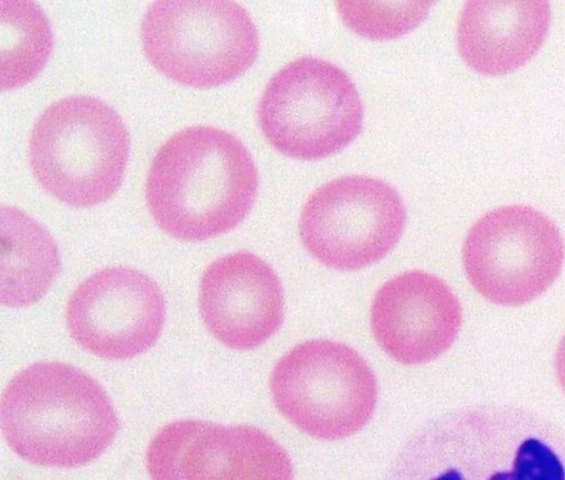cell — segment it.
I'll list each match as a JSON object with an SVG mask.
<instances>
[{
    "label": "cell",
    "mask_w": 565,
    "mask_h": 480,
    "mask_svg": "<svg viewBox=\"0 0 565 480\" xmlns=\"http://www.w3.org/2000/svg\"><path fill=\"white\" fill-rule=\"evenodd\" d=\"M258 169L238 138L220 128L178 131L149 168L146 200L173 238L203 242L237 228L256 202Z\"/></svg>",
    "instance_id": "obj_1"
},
{
    "label": "cell",
    "mask_w": 565,
    "mask_h": 480,
    "mask_svg": "<svg viewBox=\"0 0 565 480\" xmlns=\"http://www.w3.org/2000/svg\"><path fill=\"white\" fill-rule=\"evenodd\" d=\"M2 429L28 462L77 468L105 454L118 419L108 394L88 374L70 364L36 363L9 383Z\"/></svg>",
    "instance_id": "obj_2"
},
{
    "label": "cell",
    "mask_w": 565,
    "mask_h": 480,
    "mask_svg": "<svg viewBox=\"0 0 565 480\" xmlns=\"http://www.w3.org/2000/svg\"><path fill=\"white\" fill-rule=\"evenodd\" d=\"M130 149L125 120L89 96L53 103L36 119L30 159L36 181L56 200L89 209L124 182Z\"/></svg>",
    "instance_id": "obj_3"
},
{
    "label": "cell",
    "mask_w": 565,
    "mask_h": 480,
    "mask_svg": "<svg viewBox=\"0 0 565 480\" xmlns=\"http://www.w3.org/2000/svg\"><path fill=\"white\" fill-rule=\"evenodd\" d=\"M147 58L169 79L213 88L238 78L256 62L259 35L253 19L227 0H162L140 25Z\"/></svg>",
    "instance_id": "obj_4"
},
{
    "label": "cell",
    "mask_w": 565,
    "mask_h": 480,
    "mask_svg": "<svg viewBox=\"0 0 565 480\" xmlns=\"http://www.w3.org/2000/svg\"><path fill=\"white\" fill-rule=\"evenodd\" d=\"M364 109L354 82L335 64L303 56L267 84L259 125L278 152L305 160L332 156L360 136Z\"/></svg>",
    "instance_id": "obj_5"
},
{
    "label": "cell",
    "mask_w": 565,
    "mask_h": 480,
    "mask_svg": "<svg viewBox=\"0 0 565 480\" xmlns=\"http://www.w3.org/2000/svg\"><path fill=\"white\" fill-rule=\"evenodd\" d=\"M278 410L310 437L338 440L363 429L379 387L369 363L352 348L309 341L281 358L270 376Z\"/></svg>",
    "instance_id": "obj_6"
},
{
    "label": "cell",
    "mask_w": 565,
    "mask_h": 480,
    "mask_svg": "<svg viewBox=\"0 0 565 480\" xmlns=\"http://www.w3.org/2000/svg\"><path fill=\"white\" fill-rule=\"evenodd\" d=\"M564 241L540 211L508 205L487 213L469 231L463 263L470 285L491 302H532L561 275Z\"/></svg>",
    "instance_id": "obj_7"
},
{
    "label": "cell",
    "mask_w": 565,
    "mask_h": 480,
    "mask_svg": "<svg viewBox=\"0 0 565 480\" xmlns=\"http://www.w3.org/2000/svg\"><path fill=\"white\" fill-rule=\"evenodd\" d=\"M407 211L392 185L364 175L334 179L309 195L299 220L300 239L323 265L358 270L394 248Z\"/></svg>",
    "instance_id": "obj_8"
},
{
    "label": "cell",
    "mask_w": 565,
    "mask_h": 480,
    "mask_svg": "<svg viewBox=\"0 0 565 480\" xmlns=\"http://www.w3.org/2000/svg\"><path fill=\"white\" fill-rule=\"evenodd\" d=\"M152 480H294V465L266 431L248 426L178 420L147 451Z\"/></svg>",
    "instance_id": "obj_9"
},
{
    "label": "cell",
    "mask_w": 565,
    "mask_h": 480,
    "mask_svg": "<svg viewBox=\"0 0 565 480\" xmlns=\"http://www.w3.org/2000/svg\"><path fill=\"white\" fill-rule=\"evenodd\" d=\"M166 320V300L152 278L136 269L107 268L74 290L67 326L74 341L108 361L131 360L152 348Z\"/></svg>",
    "instance_id": "obj_10"
},
{
    "label": "cell",
    "mask_w": 565,
    "mask_h": 480,
    "mask_svg": "<svg viewBox=\"0 0 565 480\" xmlns=\"http://www.w3.org/2000/svg\"><path fill=\"white\" fill-rule=\"evenodd\" d=\"M200 310L225 346L250 351L275 335L285 319V291L275 269L249 252L228 254L205 269Z\"/></svg>",
    "instance_id": "obj_11"
},
{
    "label": "cell",
    "mask_w": 565,
    "mask_h": 480,
    "mask_svg": "<svg viewBox=\"0 0 565 480\" xmlns=\"http://www.w3.org/2000/svg\"><path fill=\"white\" fill-rule=\"evenodd\" d=\"M461 307L445 280L414 270L394 278L376 294L372 331L394 361L418 365L436 361L456 342Z\"/></svg>",
    "instance_id": "obj_12"
},
{
    "label": "cell",
    "mask_w": 565,
    "mask_h": 480,
    "mask_svg": "<svg viewBox=\"0 0 565 480\" xmlns=\"http://www.w3.org/2000/svg\"><path fill=\"white\" fill-rule=\"evenodd\" d=\"M550 23L544 0H470L459 14L458 50L479 73H510L539 52Z\"/></svg>",
    "instance_id": "obj_13"
},
{
    "label": "cell",
    "mask_w": 565,
    "mask_h": 480,
    "mask_svg": "<svg viewBox=\"0 0 565 480\" xmlns=\"http://www.w3.org/2000/svg\"><path fill=\"white\" fill-rule=\"evenodd\" d=\"M2 303L11 308L40 300L61 271L54 239L40 222L2 206Z\"/></svg>",
    "instance_id": "obj_14"
},
{
    "label": "cell",
    "mask_w": 565,
    "mask_h": 480,
    "mask_svg": "<svg viewBox=\"0 0 565 480\" xmlns=\"http://www.w3.org/2000/svg\"><path fill=\"white\" fill-rule=\"evenodd\" d=\"M2 89L25 86L42 72L53 50V32L43 9L28 0L0 2Z\"/></svg>",
    "instance_id": "obj_15"
},
{
    "label": "cell",
    "mask_w": 565,
    "mask_h": 480,
    "mask_svg": "<svg viewBox=\"0 0 565 480\" xmlns=\"http://www.w3.org/2000/svg\"><path fill=\"white\" fill-rule=\"evenodd\" d=\"M429 480H565V462L561 455L541 439L522 441L513 454L486 469L470 470L449 467Z\"/></svg>",
    "instance_id": "obj_16"
},
{
    "label": "cell",
    "mask_w": 565,
    "mask_h": 480,
    "mask_svg": "<svg viewBox=\"0 0 565 480\" xmlns=\"http://www.w3.org/2000/svg\"><path fill=\"white\" fill-rule=\"evenodd\" d=\"M339 14L351 30L371 40H392L418 26L431 2H337Z\"/></svg>",
    "instance_id": "obj_17"
},
{
    "label": "cell",
    "mask_w": 565,
    "mask_h": 480,
    "mask_svg": "<svg viewBox=\"0 0 565 480\" xmlns=\"http://www.w3.org/2000/svg\"><path fill=\"white\" fill-rule=\"evenodd\" d=\"M555 369H557L558 381L565 392V335L558 346L557 355H555Z\"/></svg>",
    "instance_id": "obj_18"
}]
</instances>
